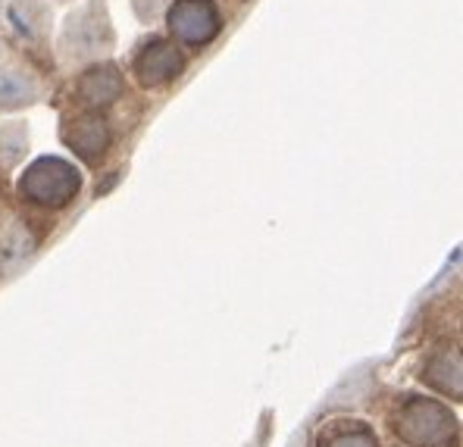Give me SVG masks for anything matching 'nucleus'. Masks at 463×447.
<instances>
[{
    "label": "nucleus",
    "instance_id": "1",
    "mask_svg": "<svg viewBox=\"0 0 463 447\" xmlns=\"http://www.w3.org/2000/svg\"><path fill=\"white\" fill-rule=\"evenodd\" d=\"M116 44V32L110 23V13L100 0H88L76 6L66 16L63 29H60V53L66 63H88V60H100L110 53Z\"/></svg>",
    "mask_w": 463,
    "mask_h": 447
},
{
    "label": "nucleus",
    "instance_id": "2",
    "mask_svg": "<svg viewBox=\"0 0 463 447\" xmlns=\"http://www.w3.org/2000/svg\"><path fill=\"white\" fill-rule=\"evenodd\" d=\"M81 188V175L72 163L60 157H41L25 169L19 179V191L23 198L41 207H66Z\"/></svg>",
    "mask_w": 463,
    "mask_h": 447
},
{
    "label": "nucleus",
    "instance_id": "3",
    "mask_svg": "<svg viewBox=\"0 0 463 447\" xmlns=\"http://www.w3.org/2000/svg\"><path fill=\"white\" fill-rule=\"evenodd\" d=\"M394 432L413 447H448L458 432V423L441 404L407 401L394 416Z\"/></svg>",
    "mask_w": 463,
    "mask_h": 447
},
{
    "label": "nucleus",
    "instance_id": "4",
    "mask_svg": "<svg viewBox=\"0 0 463 447\" xmlns=\"http://www.w3.org/2000/svg\"><path fill=\"white\" fill-rule=\"evenodd\" d=\"M166 25L175 41L188 47H203L220 35L222 16L213 0H173L166 10Z\"/></svg>",
    "mask_w": 463,
    "mask_h": 447
},
{
    "label": "nucleus",
    "instance_id": "5",
    "mask_svg": "<svg viewBox=\"0 0 463 447\" xmlns=\"http://www.w3.org/2000/svg\"><path fill=\"white\" fill-rule=\"evenodd\" d=\"M185 70V53L173 44V41L154 38L135 57V79L145 88H163Z\"/></svg>",
    "mask_w": 463,
    "mask_h": 447
},
{
    "label": "nucleus",
    "instance_id": "6",
    "mask_svg": "<svg viewBox=\"0 0 463 447\" xmlns=\"http://www.w3.org/2000/svg\"><path fill=\"white\" fill-rule=\"evenodd\" d=\"M63 141L70 151H76L81 160H100L104 151L110 147V128L107 119L98 113H81L63 126Z\"/></svg>",
    "mask_w": 463,
    "mask_h": 447
},
{
    "label": "nucleus",
    "instance_id": "7",
    "mask_svg": "<svg viewBox=\"0 0 463 447\" xmlns=\"http://www.w3.org/2000/svg\"><path fill=\"white\" fill-rule=\"evenodd\" d=\"M122 91H126V81H122L119 70H116L113 63L91 66L76 85V94L81 98V104H88V107L113 104V100L122 98Z\"/></svg>",
    "mask_w": 463,
    "mask_h": 447
},
{
    "label": "nucleus",
    "instance_id": "8",
    "mask_svg": "<svg viewBox=\"0 0 463 447\" xmlns=\"http://www.w3.org/2000/svg\"><path fill=\"white\" fill-rule=\"evenodd\" d=\"M38 100V79L16 63H0V113L23 110Z\"/></svg>",
    "mask_w": 463,
    "mask_h": 447
},
{
    "label": "nucleus",
    "instance_id": "9",
    "mask_svg": "<svg viewBox=\"0 0 463 447\" xmlns=\"http://www.w3.org/2000/svg\"><path fill=\"white\" fill-rule=\"evenodd\" d=\"M6 19L23 38H41L47 32L44 0H6Z\"/></svg>",
    "mask_w": 463,
    "mask_h": 447
},
{
    "label": "nucleus",
    "instance_id": "10",
    "mask_svg": "<svg viewBox=\"0 0 463 447\" xmlns=\"http://www.w3.org/2000/svg\"><path fill=\"white\" fill-rule=\"evenodd\" d=\"M426 382H432L435 388H441L445 395L460 397V354L458 350H439L432 360L426 363Z\"/></svg>",
    "mask_w": 463,
    "mask_h": 447
},
{
    "label": "nucleus",
    "instance_id": "11",
    "mask_svg": "<svg viewBox=\"0 0 463 447\" xmlns=\"http://www.w3.org/2000/svg\"><path fill=\"white\" fill-rule=\"evenodd\" d=\"M35 254V235L23 226V222H10L0 235V263L6 269H16Z\"/></svg>",
    "mask_w": 463,
    "mask_h": 447
},
{
    "label": "nucleus",
    "instance_id": "12",
    "mask_svg": "<svg viewBox=\"0 0 463 447\" xmlns=\"http://www.w3.org/2000/svg\"><path fill=\"white\" fill-rule=\"evenodd\" d=\"M25 144H29V132L23 128V122H10V126L0 128V151L6 154L4 157L6 166L19 160V154L25 151Z\"/></svg>",
    "mask_w": 463,
    "mask_h": 447
},
{
    "label": "nucleus",
    "instance_id": "13",
    "mask_svg": "<svg viewBox=\"0 0 463 447\" xmlns=\"http://www.w3.org/2000/svg\"><path fill=\"white\" fill-rule=\"evenodd\" d=\"M323 447H376V438L366 429H347V432H335Z\"/></svg>",
    "mask_w": 463,
    "mask_h": 447
},
{
    "label": "nucleus",
    "instance_id": "14",
    "mask_svg": "<svg viewBox=\"0 0 463 447\" xmlns=\"http://www.w3.org/2000/svg\"><path fill=\"white\" fill-rule=\"evenodd\" d=\"M160 6H166V0H135V13H138V19H145V23L156 19V10H160Z\"/></svg>",
    "mask_w": 463,
    "mask_h": 447
},
{
    "label": "nucleus",
    "instance_id": "15",
    "mask_svg": "<svg viewBox=\"0 0 463 447\" xmlns=\"http://www.w3.org/2000/svg\"><path fill=\"white\" fill-rule=\"evenodd\" d=\"M0 10H4V0H0Z\"/></svg>",
    "mask_w": 463,
    "mask_h": 447
},
{
    "label": "nucleus",
    "instance_id": "16",
    "mask_svg": "<svg viewBox=\"0 0 463 447\" xmlns=\"http://www.w3.org/2000/svg\"><path fill=\"white\" fill-rule=\"evenodd\" d=\"M57 4H66V0H57Z\"/></svg>",
    "mask_w": 463,
    "mask_h": 447
},
{
    "label": "nucleus",
    "instance_id": "17",
    "mask_svg": "<svg viewBox=\"0 0 463 447\" xmlns=\"http://www.w3.org/2000/svg\"><path fill=\"white\" fill-rule=\"evenodd\" d=\"M295 447H298V444H295Z\"/></svg>",
    "mask_w": 463,
    "mask_h": 447
}]
</instances>
